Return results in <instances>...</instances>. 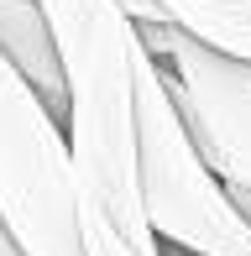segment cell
I'll return each instance as SVG.
<instances>
[{
    "label": "cell",
    "mask_w": 251,
    "mask_h": 256,
    "mask_svg": "<svg viewBox=\"0 0 251 256\" xmlns=\"http://www.w3.org/2000/svg\"><path fill=\"white\" fill-rule=\"evenodd\" d=\"M63 48L68 142L78 194L94 199L142 251L162 256V236L142 199V32L120 0H42Z\"/></svg>",
    "instance_id": "1"
},
{
    "label": "cell",
    "mask_w": 251,
    "mask_h": 256,
    "mask_svg": "<svg viewBox=\"0 0 251 256\" xmlns=\"http://www.w3.org/2000/svg\"><path fill=\"white\" fill-rule=\"evenodd\" d=\"M142 199L162 240L199 256H251V220L199 152L168 63L142 48Z\"/></svg>",
    "instance_id": "2"
},
{
    "label": "cell",
    "mask_w": 251,
    "mask_h": 256,
    "mask_svg": "<svg viewBox=\"0 0 251 256\" xmlns=\"http://www.w3.org/2000/svg\"><path fill=\"white\" fill-rule=\"evenodd\" d=\"M0 220L26 256H89L63 115L0 52Z\"/></svg>",
    "instance_id": "3"
},
{
    "label": "cell",
    "mask_w": 251,
    "mask_h": 256,
    "mask_svg": "<svg viewBox=\"0 0 251 256\" xmlns=\"http://www.w3.org/2000/svg\"><path fill=\"white\" fill-rule=\"evenodd\" d=\"M168 78H173L178 110H184L199 152L230 188H251V63L230 52L204 48L184 26L168 48Z\"/></svg>",
    "instance_id": "4"
},
{
    "label": "cell",
    "mask_w": 251,
    "mask_h": 256,
    "mask_svg": "<svg viewBox=\"0 0 251 256\" xmlns=\"http://www.w3.org/2000/svg\"><path fill=\"white\" fill-rule=\"evenodd\" d=\"M0 52L37 84V94L68 115V78H63V48L52 16L42 0H0Z\"/></svg>",
    "instance_id": "5"
},
{
    "label": "cell",
    "mask_w": 251,
    "mask_h": 256,
    "mask_svg": "<svg viewBox=\"0 0 251 256\" xmlns=\"http://www.w3.org/2000/svg\"><path fill=\"white\" fill-rule=\"evenodd\" d=\"M162 10L204 48L251 63V0H162Z\"/></svg>",
    "instance_id": "6"
},
{
    "label": "cell",
    "mask_w": 251,
    "mask_h": 256,
    "mask_svg": "<svg viewBox=\"0 0 251 256\" xmlns=\"http://www.w3.org/2000/svg\"><path fill=\"white\" fill-rule=\"evenodd\" d=\"M78 209H84V251H89V256H152V251L136 246V240L126 236V230H120L94 199L78 194Z\"/></svg>",
    "instance_id": "7"
},
{
    "label": "cell",
    "mask_w": 251,
    "mask_h": 256,
    "mask_svg": "<svg viewBox=\"0 0 251 256\" xmlns=\"http://www.w3.org/2000/svg\"><path fill=\"white\" fill-rule=\"evenodd\" d=\"M0 256H26V251L16 246V236H10V230H6V220H0Z\"/></svg>",
    "instance_id": "8"
},
{
    "label": "cell",
    "mask_w": 251,
    "mask_h": 256,
    "mask_svg": "<svg viewBox=\"0 0 251 256\" xmlns=\"http://www.w3.org/2000/svg\"><path fill=\"white\" fill-rule=\"evenodd\" d=\"M230 194H236V204H241V209H246V220H251V188H230Z\"/></svg>",
    "instance_id": "9"
}]
</instances>
